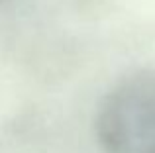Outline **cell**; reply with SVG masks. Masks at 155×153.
Returning <instances> with one entry per match:
<instances>
[{
	"label": "cell",
	"instance_id": "cell-1",
	"mask_svg": "<svg viewBox=\"0 0 155 153\" xmlns=\"http://www.w3.org/2000/svg\"><path fill=\"white\" fill-rule=\"evenodd\" d=\"M96 138L104 153H155V69L108 90L96 112Z\"/></svg>",
	"mask_w": 155,
	"mask_h": 153
}]
</instances>
